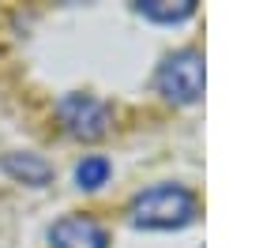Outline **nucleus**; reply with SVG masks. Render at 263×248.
<instances>
[{
    "mask_svg": "<svg viewBox=\"0 0 263 248\" xmlns=\"http://www.w3.org/2000/svg\"><path fill=\"white\" fill-rule=\"evenodd\" d=\"M203 83H207V64L199 49H177L162 61L158 68V90L177 105H192L203 98Z\"/></svg>",
    "mask_w": 263,
    "mask_h": 248,
    "instance_id": "nucleus-2",
    "label": "nucleus"
},
{
    "mask_svg": "<svg viewBox=\"0 0 263 248\" xmlns=\"http://www.w3.org/2000/svg\"><path fill=\"white\" fill-rule=\"evenodd\" d=\"M49 248H109V233L94 218L68 215L49 230Z\"/></svg>",
    "mask_w": 263,
    "mask_h": 248,
    "instance_id": "nucleus-4",
    "label": "nucleus"
},
{
    "mask_svg": "<svg viewBox=\"0 0 263 248\" xmlns=\"http://www.w3.org/2000/svg\"><path fill=\"white\" fill-rule=\"evenodd\" d=\"M196 215L199 203L184 184H154L132 199V222L139 230H184Z\"/></svg>",
    "mask_w": 263,
    "mask_h": 248,
    "instance_id": "nucleus-1",
    "label": "nucleus"
},
{
    "mask_svg": "<svg viewBox=\"0 0 263 248\" xmlns=\"http://www.w3.org/2000/svg\"><path fill=\"white\" fill-rule=\"evenodd\" d=\"M57 117L76 139H102L109 132V105L90 94H64L57 105Z\"/></svg>",
    "mask_w": 263,
    "mask_h": 248,
    "instance_id": "nucleus-3",
    "label": "nucleus"
},
{
    "mask_svg": "<svg viewBox=\"0 0 263 248\" xmlns=\"http://www.w3.org/2000/svg\"><path fill=\"white\" fill-rule=\"evenodd\" d=\"M0 169L8 177H15V181H23V184H34V188H42L53 177V165L45 158H38V155H4Z\"/></svg>",
    "mask_w": 263,
    "mask_h": 248,
    "instance_id": "nucleus-5",
    "label": "nucleus"
},
{
    "mask_svg": "<svg viewBox=\"0 0 263 248\" xmlns=\"http://www.w3.org/2000/svg\"><path fill=\"white\" fill-rule=\"evenodd\" d=\"M109 173H113V165H109L105 155H87L76 165V184L87 188V192H94V188H102L105 181H109Z\"/></svg>",
    "mask_w": 263,
    "mask_h": 248,
    "instance_id": "nucleus-7",
    "label": "nucleus"
},
{
    "mask_svg": "<svg viewBox=\"0 0 263 248\" xmlns=\"http://www.w3.org/2000/svg\"><path fill=\"white\" fill-rule=\"evenodd\" d=\"M136 11L151 23H184L192 19L196 0H139Z\"/></svg>",
    "mask_w": 263,
    "mask_h": 248,
    "instance_id": "nucleus-6",
    "label": "nucleus"
}]
</instances>
